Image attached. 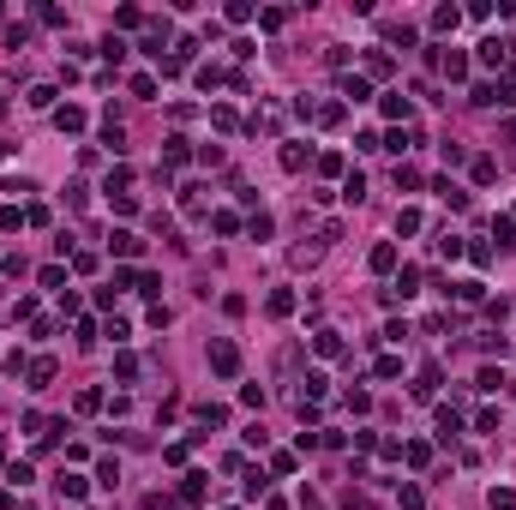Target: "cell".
Here are the masks:
<instances>
[{"instance_id": "obj_1", "label": "cell", "mask_w": 516, "mask_h": 510, "mask_svg": "<svg viewBox=\"0 0 516 510\" xmlns=\"http://www.w3.org/2000/svg\"><path fill=\"white\" fill-rule=\"evenodd\" d=\"M210 360H216V373H235V348H228V343L210 348Z\"/></svg>"}]
</instances>
